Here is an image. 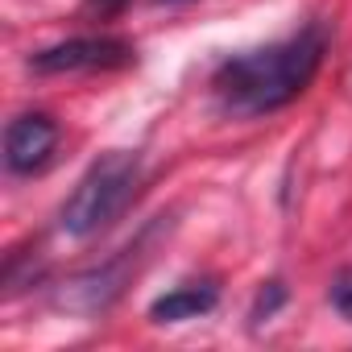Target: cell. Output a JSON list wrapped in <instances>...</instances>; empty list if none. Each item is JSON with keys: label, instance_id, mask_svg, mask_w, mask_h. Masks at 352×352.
I'll use <instances>...</instances> for the list:
<instances>
[{"label": "cell", "instance_id": "cell-5", "mask_svg": "<svg viewBox=\"0 0 352 352\" xmlns=\"http://www.w3.org/2000/svg\"><path fill=\"white\" fill-rule=\"evenodd\" d=\"M220 290L212 282H187V286H174L170 294L153 298L149 307V319L153 323H183V319H199L216 307Z\"/></svg>", "mask_w": 352, "mask_h": 352}, {"label": "cell", "instance_id": "cell-4", "mask_svg": "<svg viewBox=\"0 0 352 352\" xmlns=\"http://www.w3.org/2000/svg\"><path fill=\"white\" fill-rule=\"evenodd\" d=\"M58 145V124L46 112H21L5 129V166L13 174H34L50 162Z\"/></svg>", "mask_w": 352, "mask_h": 352}, {"label": "cell", "instance_id": "cell-3", "mask_svg": "<svg viewBox=\"0 0 352 352\" xmlns=\"http://www.w3.org/2000/svg\"><path fill=\"white\" fill-rule=\"evenodd\" d=\"M137 58V50L124 38H71L58 46H46L30 54V71L38 75H75V71H120Z\"/></svg>", "mask_w": 352, "mask_h": 352}, {"label": "cell", "instance_id": "cell-9", "mask_svg": "<svg viewBox=\"0 0 352 352\" xmlns=\"http://www.w3.org/2000/svg\"><path fill=\"white\" fill-rule=\"evenodd\" d=\"M157 5H187V0H157Z\"/></svg>", "mask_w": 352, "mask_h": 352}, {"label": "cell", "instance_id": "cell-8", "mask_svg": "<svg viewBox=\"0 0 352 352\" xmlns=\"http://www.w3.org/2000/svg\"><path fill=\"white\" fill-rule=\"evenodd\" d=\"M83 9H100V17H112V13L124 9V0H87Z\"/></svg>", "mask_w": 352, "mask_h": 352}, {"label": "cell", "instance_id": "cell-7", "mask_svg": "<svg viewBox=\"0 0 352 352\" xmlns=\"http://www.w3.org/2000/svg\"><path fill=\"white\" fill-rule=\"evenodd\" d=\"M331 307L352 323V270H344V274H336V282H331Z\"/></svg>", "mask_w": 352, "mask_h": 352}, {"label": "cell", "instance_id": "cell-6", "mask_svg": "<svg viewBox=\"0 0 352 352\" xmlns=\"http://www.w3.org/2000/svg\"><path fill=\"white\" fill-rule=\"evenodd\" d=\"M282 302H286V286H282L278 278H274V282H265V286L257 290V298H253V311H249V315H253V323L270 319V315H274Z\"/></svg>", "mask_w": 352, "mask_h": 352}, {"label": "cell", "instance_id": "cell-1", "mask_svg": "<svg viewBox=\"0 0 352 352\" xmlns=\"http://www.w3.org/2000/svg\"><path fill=\"white\" fill-rule=\"evenodd\" d=\"M327 54V30L319 21L302 25L294 38L232 54L212 75V96L232 116H265L298 100Z\"/></svg>", "mask_w": 352, "mask_h": 352}, {"label": "cell", "instance_id": "cell-2", "mask_svg": "<svg viewBox=\"0 0 352 352\" xmlns=\"http://www.w3.org/2000/svg\"><path fill=\"white\" fill-rule=\"evenodd\" d=\"M137 187H141V157L137 153L112 149V153L96 157L83 170V179L75 183V191L67 195V204L58 208V228L75 241L104 232L112 220L124 216Z\"/></svg>", "mask_w": 352, "mask_h": 352}]
</instances>
